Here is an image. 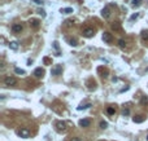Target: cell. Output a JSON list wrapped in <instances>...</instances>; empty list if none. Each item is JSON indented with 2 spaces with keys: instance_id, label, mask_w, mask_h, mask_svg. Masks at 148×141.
<instances>
[{
  "instance_id": "obj_1",
  "label": "cell",
  "mask_w": 148,
  "mask_h": 141,
  "mask_svg": "<svg viewBox=\"0 0 148 141\" xmlns=\"http://www.w3.org/2000/svg\"><path fill=\"white\" fill-rule=\"evenodd\" d=\"M4 84L7 87H13V86H16L17 84V79L14 78V76H5V79H4Z\"/></svg>"
},
{
  "instance_id": "obj_2",
  "label": "cell",
  "mask_w": 148,
  "mask_h": 141,
  "mask_svg": "<svg viewBox=\"0 0 148 141\" xmlns=\"http://www.w3.org/2000/svg\"><path fill=\"white\" fill-rule=\"evenodd\" d=\"M94 35H95V30L92 29V27H84V29H83V36L92 38Z\"/></svg>"
},
{
  "instance_id": "obj_3",
  "label": "cell",
  "mask_w": 148,
  "mask_h": 141,
  "mask_svg": "<svg viewBox=\"0 0 148 141\" xmlns=\"http://www.w3.org/2000/svg\"><path fill=\"white\" fill-rule=\"evenodd\" d=\"M56 128H57L59 132H64V133L68 131V127H66V124L64 122H57L56 123Z\"/></svg>"
},
{
  "instance_id": "obj_4",
  "label": "cell",
  "mask_w": 148,
  "mask_h": 141,
  "mask_svg": "<svg viewBox=\"0 0 148 141\" xmlns=\"http://www.w3.org/2000/svg\"><path fill=\"white\" fill-rule=\"evenodd\" d=\"M18 136H21L22 139H27L30 137V131L27 128H21L18 131Z\"/></svg>"
},
{
  "instance_id": "obj_5",
  "label": "cell",
  "mask_w": 148,
  "mask_h": 141,
  "mask_svg": "<svg viewBox=\"0 0 148 141\" xmlns=\"http://www.w3.org/2000/svg\"><path fill=\"white\" fill-rule=\"evenodd\" d=\"M103 40H104L105 43H112V40H113L112 34H109V32H104V34H103Z\"/></svg>"
},
{
  "instance_id": "obj_6",
  "label": "cell",
  "mask_w": 148,
  "mask_h": 141,
  "mask_svg": "<svg viewBox=\"0 0 148 141\" xmlns=\"http://www.w3.org/2000/svg\"><path fill=\"white\" fill-rule=\"evenodd\" d=\"M62 71V66L61 65H56L52 70H51V72H52V75H59L60 72Z\"/></svg>"
},
{
  "instance_id": "obj_7",
  "label": "cell",
  "mask_w": 148,
  "mask_h": 141,
  "mask_svg": "<svg viewBox=\"0 0 148 141\" xmlns=\"http://www.w3.org/2000/svg\"><path fill=\"white\" fill-rule=\"evenodd\" d=\"M101 16H103L104 18H109V16H111V8L109 7H105L103 10H101Z\"/></svg>"
},
{
  "instance_id": "obj_8",
  "label": "cell",
  "mask_w": 148,
  "mask_h": 141,
  "mask_svg": "<svg viewBox=\"0 0 148 141\" xmlns=\"http://www.w3.org/2000/svg\"><path fill=\"white\" fill-rule=\"evenodd\" d=\"M22 29H24V27H22L21 24H14V25L12 26V31H13V32H21Z\"/></svg>"
},
{
  "instance_id": "obj_9",
  "label": "cell",
  "mask_w": 148,
  "mask_h": 141,
  "mask_svg": "<svg viewBox=\"0 0 148 141\" xmlns=\"http://www.w3.org/2000/svg\"><path fill=\"white\" fill-rule=\"evenodd\" d=\"M39 25H40V21H39V20H35V18L30 20V26L34 27V29H38Z\"/></svg>"
},
{
  "instance_id": "obj_10",
  "label": "cell",
  "mask_w": 148,
  "mask_h": 141,
  "mask_svg": "<svg viewBox=\"0 0 148 141\" xmlns=\"http://www.w3.org/2000/svg\"><path fill=\"white\" fill-rule=\"evenodd\" d=\"M44 74V70L42 69V67H38V69H35V71H34V75H35L37 78H42Z\"/></svg>"
},
{
  "instance_id": "obj_11",
  "label": "cell",
  "mask_w": 148,
  "mask_h": 141,
  "mask_svg": "<svg viewBox=\"0 0 148 141\" xmlns=\"http://www.w3.org/2000/svg\"><path fill=\"white\" fill-rule=\"evenodd\" d=\"M90 124H91L90 119H81L79 120V126L81 127H90Z\"/></svg>"
},
{
  "instance_id": "obj_12",
  "label": "cell",
  "mask_w": 148,
  "mask_h": 141,
  "mask_svg": "<svg viewBox=\"0 0 148 141\" xmlns=\"http://www.w3.org/2000/svg\"><path fill=\"white\" fill-rule=\"evenodd\" d=\"M9 48L13 49V50H17V49H18V43H17V42H10L9 43Z\"/></svg>"
},
{
  "instance_id": "obj_13",
  "label": "cell",
  "mask_w": 148,
  "mask_h": 141,
  "mask_svg": "<svg viewBox=\"0 0 148 141\" xmlns=\"http://www.w3.org/2000/svg\"><path fill=\"white\" fill-rule=\"evenodd\" d=\"M112 30H114V31H121V25L117 24V22H116V24H113V25H112Z\"/></svg>"
},
{
  "instance_id": "obj_14",
  "label": "cell",
  "mask_w": 148,
  "mask_h": 141,
  "mask_svg": "<svg viewBox=\"0 0 148 141\" xmlns=\"http://www.w3.org/2000/svg\"><path fill=\"white\" fill-rule=\"evenodd\" d=\"M61 13H64V14L73 13V8H64V9H61Z\"/></svg>"
},
{
  "instance_id": "obj_15",
  "label": "cell",
  "mask_w": 148,
  "mask_h": 141,
  "mask_svg": "<svg viewBox=\"0 0 148 141\" xmlns=\"http://www.w3.org/2000/svg\"><path fill=\"white\" fill-rule=\"evenodd\" d=\"M118 46H119V48H121V49H125V48H126V42L121 39V40H118Z\"/></svg>"
},
{
  "instance_id": "obj_16",
  "label": "cell",
  "mask_w": 148,
  "mask_h": 141,
  "mask_svg": "<svg viewBox=\"0 0 148 141\" xmlns=\"http://www.w3.org/2000/svg\"><path fill=\"white\" fill-rule=\"evenodd\" d=\"M142 39H143V40H148V30L142 31Z\"/></svg>"
},
{
  "instance_id": "obj_17",
  "label": "cell",
  "mask_w": 148,
  "mask_h": 141,
  "mask_svg": "<svg viewBox=\"0 0 148 141\" xmlns=\"http://www.w3.org/2000/svg\"><path fill=\"white\" fill-rule=\"evenodd\" d=\"M107 111H108V114H111V115H112V114H114V113H116V109H114V108H112V106H109V108L107 109Z\"/></svg>"
},
{
  "instance_id": "obj_18",
  "label": "cell",
  "mask_w": 148,
  "mask_h": 141,
  "mask_svg": "<svg viewBox=\"0 0 148 141\" xmlns=\"http://www.w3.org/2000/svg\"><path fill=\"white\" fill-rule=\"evenodd\" d=\"M140 3H142V0H133L131 5H133V7H139V5H140Z\"/></svg>"
},
{
  "instance_id": "obj_19",
  "label": "cell",
  "mask_w": 148,
  "mask_h": 141,
  "mask_svg": "<svg viewBox=\"0 0 148 141\" xmlns=\"http://www.w3.org/2000/svg\"><path fill=\"white\" fill-rule=\"evenodd\" d=\"M17 74H25V70H22V69H18V67H16V70H14Z\"/></svg>"
},
{
  "instance_id": "obj_20",
  "label": "cell",
  "mask_w": 148,
  "mask_h": 141,
  "mask_svg": "<svg viewBox=\"0 0 148 141\" xmlns=\"http://www.w3.org/2000/svg\"><path fill=\"white\" fill-rule=\"evenodd\" d=\"M69 43H70V46H73V47H75V46H77V40H75V39H70Z\"/></svg>"
},
{
  "instance_id": "obj_21",
  "label": "cell",
  "mask_w": 148,
  "mask_h": 141,
  "mask_svg": "<svg viewBox=\"0 0 148 141\" xmlns=\"http://www.w3.org/2000/svg\"><path fill=\"white\" fill-rule=\"evenodd\" d=\"M90 104H87V105H83V106H78V110H82V109H88L90 108Z\"/></svg>"
},
{
  "instance_id": "obj_22",
  "label": "cell",
  "mask_w": 148,
  "mask_h": 141,
  "mask_svg": "<svg viewBox=\"0 0 148 141\" xmlns=\"http://www.w3.org/2000/svg\"><path fill=\"white\" fill-rule=\"evenodd\" d=\"M122 114H123V115H129V114H130V109H129V108H126V109H123V111H122Z\"/></svg>"
},
{
  "instance_id": "obj_23",
  "label": "cell",
  "mask_w": 148,
  "mask_h": 141,
  "mask_svg": "<svg viewBox=\"0 0 148 141\" xmlns=\"http://www.w3.org/2000/svg\"><path fill=\"white\" fill-rule=\"evenodd\" d=\"M100 127L103 128V129L107 128V127H108V123H107V122H101V123H100Z\"/></svg>"
},
{
  "instance_id": "obj_24",
  "label": "cell",
  "mask_w": 148,
  "mask_h": 141,
  "mask_svg": "<svg viewBox=\"0 0 148 141\" xmlns=\"http://www.w3.org/2000/svg\"><path fill=\"white\" fill-rule=\"evenodd\" d=\"M134 122L140 123V122H143V118H134Z\"/></svg>"
},
{
  "instance_id": "obj_25",
  "label": "cell",
  "mask_w": 148,
  "mask_h": 141,
  "mask_svg": "<svg viewBox=\"0 0 148 141\" xmlns=\"http://www.w3.org/2000/svg\"><path fill=\"white\" fill-rule=\"evenodd\" d=\"M70 141H83V140H82L81 137H73Z\"/></svg>"
},
{
  "instance_id": "obj_26",
  "label": "cell",
  "mask_w": 148,
  "mask_h": 141,
  "mask_svg": "<svg viewBox=\"0 0 148 141\" xmlns=\"http://www.w3.org/2000/svg\"><path fill=\"white\" fill-rule=\"evenodd\" d=\"M148 104V97H143V98H142V104Z\"/></svg>"
},
{
  "instance_id": "obj_27",
  "label": "cell",
  "mask_w": 148,
  "mask_h": 141,
  "mask_svg": "<svg viewBox=\"0 0 148 141\" xmlns=\"http://www.w3.org/2000/svg\"><path fill=\"white\" fill-rule=\"evenodd\" d=\"M39 13H40V14H42L43 17L45 16V12H44V10H43V9H42V10H39Z\"/></svg>"
},
{
  "instance_id": "obj_28",
  "label": "cell",
  "mask_w": 148,
  "mask_h": 141,
  "mask_svg": "<svg viewBox=\"0 0 148 141\" xmlns=\"http://www.w3.org/2000/svg\"><path fill=\"white\" fill-rule=\"evenodd\" d=\"M72 24H73V22H72V21H66V25H68V26H70Z\"/></svg>"
},
{
  "instance_id": "obj_29",
  "label": "cell",
  "mask_w": 148,
  "mask_h": 141,
  "mask_svg": "<svg viewBox=\"0 0 148 141\" xmlns=\"http://www.w3.org/2000/svg\"><path fill=\"white\" fill-rule=\"evenodd\" d=\"M147 140H148V135H147Z\"/></svg>"
}]
</instances>
